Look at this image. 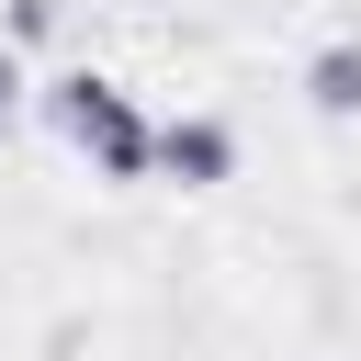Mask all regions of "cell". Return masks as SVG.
<instances>
[{"mask_svg":"<svg viewBox=\"0 0 361 361\" xmlns=\"http://www.w3.org/2000/svg\"><path fill=\"white\" fill-rule=\"evenodd\" d=\"M237 147H226V124H158V169H180V180H214Z\"/></svg>","mask_w":361,"mask_h":361,"instance_id":"obj_2","label":"cell"},{"mask_svg":"<svg viewBox=\"0 0 361 361\" xmlns=\"http://www.w3.org/2000/svg\"><path fill=\"white\" fill-rule=\"evenodd\" d=\"M11 90H23V79H11V56H0V124H11Z\"/></svg>","mask_w":361,"mask_h":361,"instance_id":"obj_4","label":"cell"},{"mask_svg":"<svg viewBox=\"0 0 361 361\" xmlns=\"http://www.w3.org/2000/svg\"><path fill=\"white\" fill-rule=\"evenodd\" d=\"M305 90H316L327 113H361V45H327V56L305 68Z\"/></svg>","mask_w":361,"mask_h":361,"instance_id":"obj_3","label":"cell"},{"mask_svg":"<svg viewBox=\"0 0 361 361\" xmlns=\"http://www.w3.org/2000/svg\"><path fill=\"white\" fill-rule=\"evenodd\" d=\"M45 102H56V135H68L79 158H102L113 180H147V169H158V135H147V113H135L113 79H56Z\"/></svg>","mask_w":361,"mask_h":361,"instance_id":"obj_1","label":"cell"}]
</instances>
